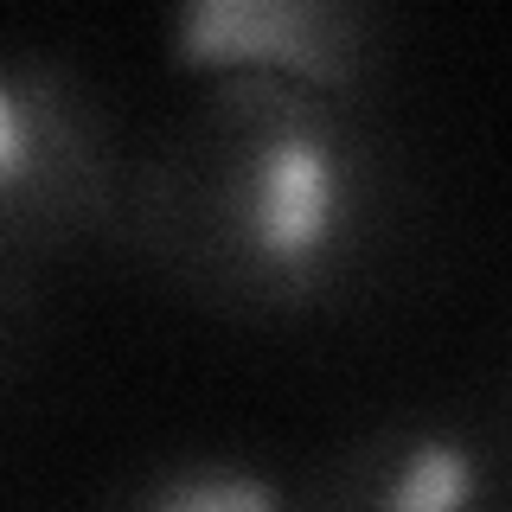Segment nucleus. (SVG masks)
Segmentation results:
<instances>
[{
  "label": "nucleus",
  "instance_id": "1",
  "mask_svg": "<svg viewBox=\"0 0 512 512\" xmlns=\"http://www.w3.org/2000/svg\"><path fill=\"white\" fill-rule=\"evenodd\" d=\"M404 224V160L365 103L282 77H199L128 154L116 244L231 320H314L365 295Z\"/></svg>",
  "mask_w": 512,
  "mask_h": 512
},
{
  "label": "nucleus",
  "instance_id": "2",
  "mask_svg": "<svg viewBox=\"0 0 512 512\" xmlns=\"http://www.w3.org/2000/svg\"><path fill=\"white\" fill-rule=\"evenodd\" d=\"M122 192L128 154L96 84L58 52L0 45V263L116 237Z\"/></svg>",
  "mask_w": 512,
  "mask_h": 512
},
{
  "label": "nucleus",
  "instance_id": "3",
  "mask_svg": "<svg viewBox=\"0 0 512 512\" xmlns=\"http://www.w3.org/2000/svg\"><path fill=\"white\" fill-rule=\"evenodd\" d=\"M160 39L186 77H282L365 109L397 58L372 0H180Z\"/></svg>",
  "mask_w": 512,
  "mask_h": 512
},
{
  "label": "nucleus",
  "instance_id": "4",
  "mask_svg": "<svg viewBox=\"0 0 512 512\" xmlns=\"http://www.w3.org/2000/svg\"><path fill=\"white\" fill-rule=\"evenodd\" d=\"M301 512H512V468L468 416L397 410L320 455Z\"/></svg>",
  "mask_w": 512,
  "mask_h": 512
},
{
  "label": "nucleus",
  "instance_id": "5",
  "mask_svg": "<svg viewBox=\"0 0 512 512\" xmlns=\"http://www.w3.org/2000/svg\"><path fill=\"white\" fill-rule=\"evenodd\" d=\"M116 512H301L276 474L237 455H186L141 480Z\"/></svg>",
  "mask_w": 512,
  "mask_h": 512
},
{
  "label": "nucleus",
  "instance_id": "6",
  "mask_svg": "<svg viewBox=\"0 0 512 512\" xmlns=\"http://www.w3.org/2000/svg\"><path fill=\"white\" fill-rule=\"evenodd\" d=\"M32 320H39V269L0 263V372L26 352Z\"/></svg>",
  "mask_w": 512,
  "mask_h": 512
}]
</instances>
